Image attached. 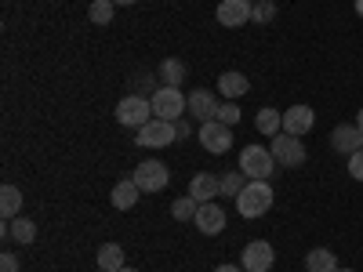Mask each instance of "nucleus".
Here are the masks:
<instances>
[{
  "mask_svg": "<svg viewBox=\"0 0 363 272\" xmlns=\"http://www.w3.org/2000/svg\"><path fill=\"white\" fill-rule=\"evenodd\" d=\"M272 196H277V193H272L269 181H247L244 193L236 196V210L244 218H262L265 210L272 207Z\"/></svg>",
  "mask_w": 363,
  "mask_h": 272,
  "instance_id": "obj_1",
  "label": "nucleus"
},
{
  "mask_svg": "<svg viewBox=\"0 0 363 272\" xmlns=\"http://www.w3.org/2000/svg\"><path fill=\"white\" fill-rule=\"evenodd\" d=\"M280 164L272 160V153L265 145H247L244 153H240V171H244L251 181H269V174L277 171Z\"/></svg>",
  "mask_w": 363,
  "mask_h": 272,
  "instance_id": "obj_2",
  "label": "nucleus"
},
{
  "mask_svg": "<svg viewBox=\"0 0 363 272\" xmlns=\"http://www.w3.org/2000/svg\"><path fill=\"white\" fill-rule=\"evenodd\" d=\"M149 102H153V116L157 120H171V124H174V120H182V116H186V109H189V95H182L178 87H160Z\"/></svg>",
  "mask_w": 363,
  "mask_h": 272,
  "instance_id": "obj_3",
  "label": "nucleus"
},
{
  "mask_svg": "<svg viewBox=\"0 0 363 272\" xmlns=\"http://www.w3.org/2000/svg\"><path fill=\"white\" fill-rule=\"evenodd\" d=\"M269 153H272V160H277L280 167H301V164H306V145H301V138H294L287 131L272 135Z\"/></svg>",
  "mask_w": 363,
  "mask_h": 272,
  "instance_id": "obj_4",
  "label": "nucleus"
},
{
  "mask_svg": "<svg viewBox=\"0 0 363 272\" xmlns=\"http://www.w3.org/2000/svg\"><path fill=\"white\" fill-rule=\"evenodd\" d=\"M116 120L124 128H145L149 120H153V102L149 98H142V95H128V98H120L116 102Z\"/></svg>",
  "mask_w": 363,
  "mask_h": 272,
  "instance_id": "obj_5",
  "label": "nucleus"
},
{
  "mask_svg": "<svg viewBox=\"0 0 363 272\" xmlns=\"http://www.w3.org/2000/svg\"><path fill=\"white\" fill-rule=\"evenodd\" d=\"M167 181H171V171H167L160 160H145V164L135 167V186H138L142 193H164Z\"/></svg>",
  "mask_w": 363,
  "mask_h": 272,
  "instance_id": "obj_6",
  "label": "nucleus"
},
{
  "mask_svg": "<svg viewBox=\"0 0 363 272\" xmlns=\"http://www.w3.org/2000/svg\"><path fill=\"white\" fill-rule=\"evenodd\" d=\"M171 142H178V128L171 124V120H157L153 116L145 128H138V145H145V149H164Z\"/></svg>",
  "mask_w": 363,
  "mask_h": 272,
  "instance_id": "obj_7",
  "label": "nucleus"
},
{
  "mask_svg": "<svg viewBox=\"0 0 363 272\" xmlns=\"http://www.w3.org/2000/svg\"><path fill=\"white\" fill-rule=\"evenodd\" d=\"M196 138H200V145L207 149V153L222 157V153H229V145H233V128L218 124V120H207V124H200Z\"/></svg>",
  "mask_w": 363,
  "mask_h": 272,
  "instance_id": "obj_8",
  "label": "nucleus"
},
{
  "mask_svg": "<svg viewBox=\"0 0 363 272\" xmlns=\"http://www.w3.org/2000/svg\"><path fill=\"white\" fill-rule=\"evenodd\" d=\"M272 261H277V254H272V244H265V239H255V244H247L244 254H240V265L247 272H269Z\"/></svg>",
  "mask_w": 363,
  "mask_h": 272,
  "instance_id": "obj_9",
  "label": "nucleus"
},
{
  "mask_svg": "<svg viewBox=\"0 0 363 272\" xmlns=\"http://www.w3.org/2000/svg\"><path fill=\"white\" fill-rule=\"evenodd\" d=\"M193 225H196L203 236H218V232L229 225V218H225V210H222L215 200H211V203H200V210H196Z\"/></svg>",
  "mask_w": 363,
  "mask_h": 272,
  "instance_id": "obj_10",
  "label": "nucleus"
},
{
  "mask_svg": "<svg viewBox=\"0 0 363 272\" xmlns=\"http://www.w3.org/2000/svg\"><path fill=\"white\" fill-rule=\"evenodd\" d=\"M313 124H316V113H313L309 106H291V109H284V131H287V135L301 138V135L313 131Z\"/></svg>",
  "mask_w": 363,
  "mask_h": 272,
  "instance_id": "obj_11",
  "label": "nucleus"
},
{
  "mask_svg": "<svg viewBox=\"0 0 363 272\" xmlns=\"http://www.w3.org/2000/svg\"><path fill=\"white\" fill-rule=\"evenodd\" d=\"M330 145H335V153L352 157V153H359V149H363V131L356 124H342V128L330 131Z\"/></svg>",
  "mask_w": 363,
  "mask_h": 272,
  "instance_id": "obj_12",
  "label": "nucleus"
},
{
  "mask_svg": "<svg viewBox=\"0 0 363 272\" xmlns=\"http://www.w3.org/2000/svg\"><path fill=\"white\" fill-rule=\"evenodd\" d=\"M218 106H222V102L211 95V91H200V87H196L193 95H189V109H186V113L196 120V124H207V120L218 116Z\"/></svg>",
  "mask_w": 363,
  "mask_h": 272,
  "instance_id": "obj_13",
  "label": "nucleus"
},
{
  "mask_svg": "<svg viewBox=\"0 0 363 272\" xmlns=\"http://www.w3.org/2000/svg\"><path fill=\"white\" fill-rule=\"evenodd\" d=\"M215 15H218V22L225 29H236V26L251 22V4H247V0H222Z\"/></svg>",
  "mask_w": 363,
  "mask_h": 272,
  "instance_id": "obj_14",
  "label": "nucleus"
},
{
  "mask_svg": "<svg viewBox=\"0 0 363 272\" xmlns=\"http://www.w3.org/2000/svg\"><path fill=\"white\" fill-rule=\"evenodd\" d=\"M189 196L196 200V203H211L215 196H222V178H215V174H196L193 181H189Z\"/></svg>",
  "mask_w": 363,
  "mask_h": 272,
  "instance_id": "obj_15",
  "label": "nucleus"
},
{
  "mask_svg": "<svg viewBox=\"0 0 363 272\" xmlns=\"http://www.w3.org/2000/svg\"><path fill=\"white\" fill-rule=\"evenodd\" d=\"M247 76L244 73H236V69H225L222 76H218V91H222V95L233 102V98H240V95H247Z\"/></svg>",
  "mask_w": 363,
  "mask_h": 272,
  "instance_id": "obj_16",
  "label": "nucleus"
},
{
  "mask_svg": "<svg viewBox=\"0 0 363 272\" xmlns=\"http://www.w3.org/2000/svg\"><path fill=\"white\" fill-rule=\"evenodd\" d=\"M138 193H142V189L135 186V178H128V181H116L109 200H113V207H116V210H131V207L138 203Z\"/></svg>",
  "mask_w": 363,
  "mask_h": 272,
  "instance_id": "obj_17",
  "label": "nucleus"
},
{
  "mask_svg": "<svg viewBox=\"0 0 363 272\" xmlns=\"http://www.w3.org/2000/svg\"><path fill=\"white\" fill-rule=\"evenodd\" d=\"M99 268H102V272L128 268V265H124V247H120V244H102V247H99Z\"/></svg>",
  "mask_w": 363,
  "mask_h": 272,
  "instance_id": "obj_18",
  "label": "nucleus"
},
{
  "mask_svg": "<svg viewBox=\"0 0 363 272\" xmlns=\"http://www.w3.org/2000/svg\"><path fill=\"white\" fill-rule=\"evenodd\" d=\"M306 268H309V272H338V258L330 254L327 247H313V251L306 254Z\"/></svg>",
  "mask_w": 363,
  "mask_h": 272,
  "instance_id": "obj_19",
  "label": "nucleus"
},
{
  "mask_svg": "<svg viewBox=\"0 0 363 272\" xmlns=\"http://www.w3.org/2000/svg\"><path fill=\"white\" fill-rule=\"evenodd\" d=\"M4 236H11L15 244H33V239H37V225L29 222V218H11L4 225Z\"/></svg>",
  "mask_w": 363,
  "mask_h": 272,
  "instance_id": "obj_20",
  "label": "nucleus"
},
{
  "mask_svg": "<svg viewBox=\"0 0 363 272\" xmlns=\"http://www.w3.org/2000/svg\"><path fill=\"white\" fill-rule=\"evenodd\" d=\"M255 128H258L265 138L280 135V131H284V113H280V109H262V113L255 116Z\"/></svg>",
  "mask_w": 363,
  "mask_h": 272,
  "instance_id": "obj_21",
  "label": "nucleus"
},
{
  "mask_svg": "<svg viewBox=\"0 0 363 272\" xmlns=\"http://www.w3.org/2000/svg\"><path fill=\"white\" fill-rule=\"evenodd\" d=\"M18 210H22V189L18 186H4L0 189V215H4V222H11Z\"/></svg>",
  "mask_w": 363,
  "mask_h": 272,
  "instance_id": "obj_22",
  "label": "nucleus"
},
{
  "mask_svg": "<svg viewBox=\"0 0 363 272\" xmlns=\"http://www.w3.org/2000/svg\"><path fill=\"white\" fill-rule=\"evenodd\" d=\"M160 80H164V87H178L182 80H186V62H182V58H164L160 62Z\"/></svg>",
  "mask_w": 363,
  "mask_h": 272,
  "instance_id": "obj_23",
  "label": "nucleus"
},
{
  "mask_svg": "<svg viewBox=\"0 0 363 272\" xmlns=\"http://www.w3.org/2000/svg\"><path fill=\"white\" fill-rule=\"evenodd\" d=\"M196 210H200V203H196L193 196H178V200L171 203V218H178V222H193V218H196Z\"/></svg>",
  "mask_w": 363,
  "mask_h": 272,
  "instance_id": "obj_24",
  "label": "nucleus"
},
{
  "mask_svg": "<svg viewBox=\"0 0 363 272\" xmlns=\"http://www.w3.org/2000/svg\"><path fill=\"white\" fill-rule=\"evenodd\" d=\"M113 0H91V8H87V15H91V22L95 26H109L113 22Z\"/></svg>",
  "mask_w": 363,
  "mask_h": 272,
  "instance_id": "obj_25",
  "label": "nucleus"
},
{
  "mask_svg": "<svg viewBox=\"0 0 363 272\" xmlns=\"http://www.w3.org/2000/svg\"><path fill=\"white\" fill-rule=\"evenodd\" d=\"M247 181H251V178H247L244 171H229V174L222 178V193H225V196H240Z\"/></svg>",
  "mask_w": 363,
  "mask_h": 272,
  "instance_id": "obj_26",
  "label": "nucleus"
},
{
  "mask_svg": "<svg viewBox=\"0 0 363 272\" xmlns=\"http://www.w3.org/2000/svg\"><path fill=\"white\" fill-rule=\"evenodd\" d=\"M240 116H244V113H240V106H236V102H222L215 120H218V124H225V128H236V124H240Z\"/></svg>",
  "mask_w": 363,
  "mask_h": 272,
  "instance_id": "obj_27",
  "label": "nucleus"
},
{
  "mask_svg": "<svg viewBox=\"0 0 363 272\" xmlns=\"http://www.w3.org/2000/svg\"><path fill=\"white\" fill-rule=\"evenodd\" d=\"M157 91H160V87H157V80H153V76H135V80H131V95H142V98H153Z\"/></svg>",
  "mask_w": 363,
  "mask_h": 272,
  "instance_id": "obj_28",
  "label": "nucleus"
},
{
  "mask_svg": "<svg viewBox=\"0 0 363 272\" xmlns=\"http://www.w3.org/2000/svg\"><path fill=\"white\" fill-rule=\"evenodd\" d=\"M272 15H277V4H269V0H258V4H251V18H255V22H269Z\"/></svg>",
  "mask_w": 363,
  "mask_h": 272,
  "instance_id": "obj_29",
  "label": "nucleus"
},
{
  "mask_svg": "<svg viewBox=\"0 0 363 272\" xmlns=\"http://www.w3.org/2000/svg\"><path fill=\"white\" fill-rule=\"evenodd\" d=\"M349 174H352L356 181H363V149L349 157Z\"/></svg>",
  "mask_w": 363,
  "mask_h": 272,
  "instance_id": "obj_30",
  "label": "nucleus"
},
{
  "mask_svg": "<svg viewBox=\"0 0 363 272\" xmlns=\"http://www.w3.org/2000/svg\"><path fill=\"white\" fill-rule=\"evenodd\" d=\"M0 272H18V258L4 251V254H0Z\"/></svg>",
  "mask_w": 363,
  "mask_h": 272,
  "instance_id": "obj_31",
  "label": "nucleus"
},
{
  "mask_svg": "<svg viewBox=\"0 0 363 272\" xmlns=\"http://www.w3.org/2000/svg\"><path fill=\"white\" fill-rule=\"evenodd\" d=\"M174 128H178V138H189V135H193V124H189L186 116H182V120H174Z\"/></svg>",
  "mask_w": 363,
  "mask_h": 272,
  "instance_id": "obj_32",
  "label": "nucleus"
},
{
  "mask_svg": "<svg viewBox=\"0 0 363 272\" xmlns=\"http://www.w3.org/2000/svg\"><path fill=\"white\" fill-rule=\"evenodd\" d=\"M215 272H240V268H236V265H218Z\"/></svg>",
  "mask_w": 363,
  "mask_h": 272,
  "instance_id": "obj_33",
  "label": "nucleus"
},
{
  "mask_svg": "<svg viewBox=\"0 0 363 272\" xmlns=\"http://www.w3.org/2000/svg\"><path fill=\"white\" fill-rule=\"evenodd\" d=\"M116 8H128V4H138V0H113Z\"/></svg>",
  "mask_w": 363,
  "mask_h": 272,
  "instance_id": "obj_34",
  "label": "nucleus"
},
{
  "mask_svg": "<svg viewBox=\"0 0 363 272\" xmlns=\"http://www.w3.org/2000/svg\"><path fill=\"white\" fill-rule=\"evenodd\" d=\"M356 128L363 131V109H359V116H356Z\"/></svg>",
  "mask_w": 363,
  "mask_h": 272,
  "instance_id": "obj_35",
  "label": "nucleus"
},
{
  "mask_svg": "<svg viewBox=\"0 0 363 272\" xmlns=\"http://www.w3.org/2000/svg\"><path fill=\"white\" fill-rule=\"evenodd\" d=\"M356 15L363 18V0H356Z\"/></svg>",
  "mask_w": 363,
  "mask_h": 272,
  "instance_id": "obj_36",
  "label": "nucleus"
},
{
  "mask_svg": "<svg viewBox=\"0 0 363 272\" xmlns=\"http://www.w3.org/2000/svg\"><path fill=\"white\" fill-rule=\"evenodd\" d=\"M120 272H138V268H120Z\"/></svg>",
  "mask_w": 363,
  "mask_h": 272,
  "instance_id": "obj_37",
  "label": "nucleus"
},
{
  "mask_svg": "<svg viewBox=\"0 0 363 272\" xmlns=\"http://www.w3.org/2000/svg\"><path fill=\"white\" fill-rule=\"evenodd\" d=\"M338 272H356V268H338Z\"/></svg>",
  "mask_w": 363,
  "mask_h": 272,
  "instance_id": "obj_38",
  "label": "nucleus"
},
{
  "mask_svg": "<svg viewBox=\"0 0 363 272\" xmlns=\"http://www.w3.org/2000/svg\"><path fill=\"white\" fill-rule=\"evenodd\" d=\"M247 4H258V0H247Z\"/></svg>",
  "mask_w": 363,
  "mask_h": 272,
  "instance_id": "obj_39",
  "label": "nucleus"
},
{
  "mask_svg": "<svg viewBox=\"0 0 363 272\" xmlns=\"http://www.w3.org/2000/svg\"><path fill=\"white\" fill-rule=\"evenodd\" d=\"M99 272H102V268H99Z\"/></svg>",
  "mask_w": 363,
  "mask_h": 272,
  "instance_id": "obj_40",
  "label": "nucleus"
}]
</instances>
